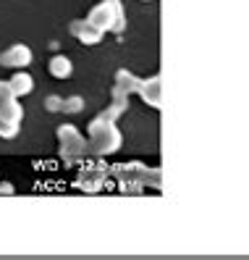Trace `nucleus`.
I'll use <instances>...</instances> for the list:
<instances>
[{"instance_id":"f257e3e1","label":"nucleus","mask_w":249,"mask_h":260,"mask_svg":"<svg viewBox=\"0 0 249 260\" xmlns=\"http://www.w3.org/2000/svg\"><path fill=\"white\" fill-rule=\"evenodd\" d=\"M89 147L97 152V155H111L121 147V134L113 126V121H108L102 116H97L89 124Z\"/></svg>"},{"instance_id":"f03ea898","label":"nucleus","mask_w":249,"mask_h":260,"mask_svg":"<svg viewBox=\"0 0 249 260\" xmlns=\"http://www.w3.org/2000/svg\"><path fill=\"white\" fill-rule=\"evenodd\" d=\"M87 21L100 29V32H121L123 29V11H121V3L118 0H105L97 8H92V13L87 16Z\"/></svg>"},{"instance_id":"7ed1b4c3","label":"nucleus","mask_w":249,"mask_h":260,"mask_svg":"<svg viewBox=\"0 0 249 260\" xmlns=\"http://www.w3.org/2000/svg\"><path fill=\"white\" fill-rule=\"evenodd\" d=\"M58 137H60V152H63L66 158L84 155V152H87V142L82 140V134L76 132L74 126H60Z\"/></svg>"},{"instance_id":"20e7f679","label":"nucleus","mask_w":249,"mask_h":260,"mask_svg":"<svg viewBox=\"0 0 249 260\" xmlns=\"http://www.w3.org/2000/svg\"><path fill=\"white\" fill-rule=\"evenodd\" d=\"M29 60H32V50L26 48V45H13V48H8L3 55H0V63L8 66V69H21L26 66Z\"/></svg>"},{"instance_id":"39448f33","label":"nucleus","mask_w":249,"mask_h":260,"mask_svg":"<svg viewBox=\"0 0 249 260\" xmlns=\"http://www.w3.org/2000/svg\"><path fill=\"white\" fill-rule=\"evenodd\" d=\"M71 32L79 37V42H87V45H95V42L102 40V32H100V29H95L89 21H74L71 24Z\"/></svg>"},{"instance_id":"423d86ee","label":"nucleus","mask_w":249,"mask_h":260,"mask_svg":"<svg viewBox=\"0 0 249 260\" xmlns=\"http://www.w3.org/2000/svg\"><path fill=\"white\" fill-rule=\"evenodd\" d=\"M139 84L142 82H136L131 74L118 71V76H116V98H129L131 92H139Z\"/></svg>"},{"instance_id":"0eeeda50","label":"nucleus","mask_w":249,"mask_h":260,"mask_svg":"<svg viewBox=\"0 0 249 260\" xmlns=\"http://www.w3.org/2000/svg\"><path fill=\"white\" fill-rule=\"evenodd\" d=\"M139 92H142V98L150 105L158 108V105H160V76H152L150 82H142V84H139Z\"/></svg>"},{"instance_id":"6e6552de","label":"nucleus","mask_w":249,"mask_h":260,"mask_svg":"<svg viewBox=\"0 0 249 260\" xmlns=\"http://www.w3.org/2000/svg\"><path fill=\"white\" fill-rule=\"evenodd\" d=\"M8 87H11V92L16 95V98H21V95H26V92H32L34 82H32V76H29V74L19 71V74H13V76H11Z\"/></svg>"},{"instance_id":"1a4fd4ad","label":"nucleus","mask_w":249,"mask_h":260,"mask_svg":"<svg viewBox=\"0 0 249 260\" xmlns=\"http://www.w3.org/2000/svg\"><path fill=\"white\" fill-rule=\"evenodd\" d=\"M50 74L55 76V79H66V76H71V60L66 55H55L50 60Z\"/></svg>"}]
</instances>
